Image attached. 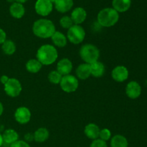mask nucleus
Segmentation results:
<instances>
[{"label":"nucleus","mask_w":147,"mask_h":147,"mask_svg":"<svg viewBox=\"0 0 147 147\" xmlns=\"http://www.w3.org/2000/svg\"><path fill=\"white\" fill-rule=\"evenodd\" d=\"M80 57L87 64H92L98 61L100 51L96 45L93 44H86L82 46L79 51Z\"/></svg>","instance_id":"nucleus-4"},{"label":"nucleus","mask_w":147,"mask_h":147,"mask_svg":"<svg viewBox=\"0 0 147 147\" xmlns=\"http://www.w3.org/2000/svg\"><path fill=\"white\" fill-rule=\"evenodd\" d=\"M126 94L129 98L136 99L142 94V88L136 81H131L126 87Z\"/></svg>","instance_id":"nucleus-11"},{"label":"nucleus","mask_w":147,"mask_h":147,"mask_svg":"<svg viewBox=\"0 0 147 147\" xmlns=\"http://www.w3.org/2000/svg\"><path fill=\"white\" fill-rule=\"evenodd\" d=\"M60 86L62 90L65 93H73L78 88V79L76 76H72V75L63 76L60 83Z\"/></svg>","instance_id":"nucleus-6"},{"label":"nucleus","mask_w":147,"mask_h":147,"mask_svg":"<svg viewBox=\"0 0 147 147\" xmlns=\"http://www.w3.org/2000/svg\"><path fill=\"white\" fill-rule=\"evenodd\" d=\"M53 44L58 47H64L67 45V38L63 33L60 31H55L51 37Z\"/></svg>","instance_id":"nucleus-20"},{"label":"nucleus","mask_w":147,"mask_h":147,"mask_svg":"<svg viewBox=\"0 0 147 147\" xmlns=\"http://www.w3.org/2000/svg\"><path fill=\"white\" fill-rule=\"evenodd\" d=\"M15 1H17V2L20 3V4H23V3L26 2V1H28V0H15Z\"/></svg>","instance_id":"nucleus-36"},{"label":"nucleus","mask_w":147,"mask_h":147,"mask_svg":"<svg viewBox=\"0 0 147 147\" xmlns=\"http://www.w3.org/2000/svg\"><path fill=\"white\" fill-rule=\"evenodd\" d=\"M10 14L15 19H21L25 13V9L22 4L14 2L9 7Z\"/></svg>","instance_id":"nucleus-17"},{"label":"nucleus","mask_w":147,"mask_h":147,"mask_svg":"<svg viewBox=\"0 0 147 147\" xmlns=\"http://www.w3.org/2000/svg\"><path fill=\"white\" fill-rule=\"evenodd\" d=\"M100 129H99L98 126L93 123H88L86 125L84 129L85 135L87 136L88 139L95 140L99 137V134H100Z\"/></svg>","instance_id":"nucleus-15"},{"label":"nucleus","mask_w":147,"mask_h":147,"mask_svg":"<svg viewBox=\"0 0 147 147\" xmlns=\"http://www.w3.org/2000/svg\"><path fill=\"white\" fill-rule=\"evenodd\" d=\"M90 147H108V146L106 142H104L100 139H97L93 141Z\"/></svg>","instance_id":"nucleus-29"},{"label":"nucleus","mask_w":147,"mask_h":147,"mask_svg":"<svg viewBox=\"0 0 147 147\" xmlns=\"http://www.w3.org/2000/svg\"><path fill=\"white\" fill-rule=\"evenodd\" d=\"M6 40H7V34L4 30L0 28V45H2Z\"/></svg>","instance_id":"nucleus-31"},{"label":"nucleus","mask_w":147,"mask_h":147,"mask_svg":"<svg viewBox=\"0 0 147 147\" xmlns=\"http://www.w3.org/2000/svg\"><path fill=\"white\" fill-rule=\"evenodd\" d=\"M55 7L60 13H65L70 11L73 6V0H56Z\"/></svg>","instance_id":"nucleus-16"},{"label":"nucleus","mask_w":147,"mask_h":147,"mask_svg":"<svg viewBox=\"0 0 147 147\" xmlns=\"http://www.w3.org/2000/svg\"><path fill=\"white\" fill-rule=\"evenodd\" d=\"M128 146H129V143L125 136L117 134L112 137L111 141V147H128Z\"/></svg>","instance_id":"nucleus-24"},{"label":"nucleus","mask_w":147,"mask_h":147,"mask_svg":"<svg viewBox=\"0 0 147 147\" xmlns=\"http://www.w3.org/2000/svg\"><path fill=\"white\" fill-rule=\"evenodd\" d=\"M50 1H51L52 3H55V1H56V0H50Z\"/></svg>","instance_id":"nucleus-38"},{"label":"nucleus","mask_w":147,"mask_h":147,"mask_svg":"<svg viewBox=\"0 0 147 147\" xmlns=\"http://www.w3.org/2000/svg\"><path fill=\"white\" fill-rule=\"evenodd\" d=\"M55 31L56 29L54 23L47 19L37 20L34 22L32 26L33 33L40 38H50Z\"/></svg>","instance_id":"nucleus-1"},{"label":"nucleus","mask_w":147,"mask_h":147,"mask_svg":"<svg viewBox=\"0 0 147 147\" xmlns=\"http://www.w3.org/2000/svg\"><path fill=\"white\" fill-rule=\"evenodd\" d=\"M98 22L104 27L114 26L119 20V14L113 8H105L98 14Z\"/></svg>","instance_id":"nucleus-3"},{"label":"nucleus","mask_w":147,"mask_h":147,"mask_svg":"<svg viewBox=\"0 0 147 147\" xmlns=\"http://www.w3.org/2000/svg\"><path fill=\"white\" fill-rule=\"evenodd\" d=\"M63 76L57 71V70H53L48 74L47 78L48 80L53 84H60Z\"/></svg>","instance_id":"nucleus-26"},{"label":"nucleus","mask_w":147,"mask_h":147,"mask_svg":"<svg viewBox=\"0 0 147 147\" xmlns=\"http://www.w3.org/2000/svg\"><path fill=\"white\" fill-rule=\"evenodd\" d=\"M129 70L127 67L123 65H118L113 69L111 72V77L116 82L122 83L129 78Z\"/></svg>","instance_id":"nucleus-10"},{"label":"nucleus","mask_w":147,"mask_h":147,"mask_svg":"<svg viewBox=\"0 0 147 147\" xmlns=\"http://www.w3.org/2000/svg\"><path fill=\"white\" fill-rule=\"evenodd\" d=\"M35 11L37 14L46 17L52 12L53 4L50 0H37L34 5Z\"/></svg>","instance_id":"nucleus-8"},{"label":"nucleus","mask_w":147,"mask_h":147,"mask_svg":"<svg viewBox=\"0 0 147 147\" xmlns=\"http://www.w3.org/2000/svg\"><path fill=\"white\" fill-rule=\"evenodd\" d=\"M3 112H4V106H3L2 103L0 102V116L2 115Z\"/></svg>","instance_id":"nucleus-34"},{"label":"nucleus","mask_w":147,"mask_h":147,"mask_svg":"<svg viewBox=\"0 0 147 147\" xmlns=\"http://www.w3.org/2000/svg\"><path fill=\"white\" fill-rule=\"evenodd\" d=\"M91 76L95 78H100L104 75L106 68L103 63L100 61L95 62L90 65Z\"/></svg>","instance_id":"nucleus-19"},{"label":"nucleus","mask_w":147,"mask_h":147,"mask_svg":"<svg viewBox=\"0 0 147 147\" xmlns=\"http://www.w3.org/2000/svg\"><path fill=\"white\" fill-rule=\"evenodd\" d=\"M26 70L31 73H37L40 71L42 65L37 59H30L25 65Z\"/></svg>","instance_id":"nucleus-23"},{"label":"nucleus","mask_w":147,"mask_h":147,"mask_svg":"<svg viewBox=\"0 0 147 147\" xmlns=\"http://www.w3.org/2000/svg\"><path fill=\"white\" fill-rule=\"evenodd\" d=\"M86 37V31L82 26L79 24H73L67 30V38L74 45H78L84 40Z\"/></svg>","instance_id":"nucleus-5"},{"label":"nucleus","mask_w":147,"mask_h":147,"mask_svg":"<svg viewBox=\"0 0 147 147\" xmlns=\"http://www.w3.org/2000/svg\"><path fill=\"white\" fill-rule=\"evenodd\" d=\"M2 137L3 140H4V143L11 145V144L18 141L19 134L14 129H9L4 131L2 134Z\"/></svg>","instance_id":"nucleus-21"},{"label":"nucleus","mask_w":147,"mask_h":147,"mask_svg":"<svg viewBox=\"0 0 147 147\" xmlns=\"http://www.w3.org/2000/svg\"><path fill=\"white\" fill-rule=\"evenodd\" d=\"M10 147H30L29 144L26 142L25 141L18 140L15 142L14 143L11 144L10 145Z\"/></svg>","instance_id":"nucleus-30"},{"label":"nucleus","mask_w":147,"mask_h":147,"mask_svg":"<svg viewBox=\"0 0 147 147\" xmlns=\"http://www.w3.org/2000/svg\"><path fill=\"white\" fill-rule=\"evenodd\" d=\"M131 5V0H113V8L118 12H125L128 11Z\"/></svg>","instance_id":"nucleus-18"},{"label":"nucleus","mask_w":147,"mask_h":147,"mask_svg":"<svg viewBox=\"0 0 147 147\" xmlns=\"http://www.w3.org/2000/svg\"><path fill=\"white\" fill-rule=\"evenodd\" d=\"M14 119L20 124H26L31 119V111L25 106H20L14 112Z\"/></svg>","instance_id":"nucleus-9"},{"label":"nucleus","mask_w":147,"mask_h":147,"mask_svg":"<svg viewBox=\"0 0 147 147\" xmlns=\"http://www.w3.org/2000/svg\"><path fill=\"white\" fill-rule=\"evenodd\" d=\"M34 140L38 143H42L47 141L50 136V132L46 128L41 127L34 131Z\"/></svg>","instance_id":"nucleus-22"},{"label":"nucleus","mask_w":147,"mask_h":147,"mask_svg":"<svg viewBox=\"0 0 147 147\" xmlns=\"http://www.w3.org/2000/svg\"><path fill=\"white\" fill-rule=\"evenodd\" d=\"M70 17L73 20V24L80 25V24L84 22L85 20H86L87 12L82 7H76L72 11Z\"/></svg>","instance_id":"nucleus-13"},{"label":"nucleus","mask_w":147,"mask_h":147,"mask_svg":"<svg viewBox=\"0 0 147 147\" xmlns=\"http://www.w3.org/2000/svg\"><path fill=\"white\" fill-rule=\"evenodd\" d=\"M9 79V78L8 76L4 75V76H2L1 78H0V82H1V83L4 86V85L8 82Z\"/></svg>","instance_id":"nucleus-33"},{"label":"nucleus","mask_w":147,"mask_h":147,"mask_svg":"<svg viewBox=\"0 0 147 147\" xmlns=\"http://www.w3.org/2000/svg\"><path fill=\"white\" fill-rule=\"evenodd\" d=\"M7 1H8V2H13V1H15V0H7Z\"/></svg>","instance_id":"nucleus-37"},{"label":"nucleus","mask_w":147,"mask_h":147,"mask_svg":"<svg viewBox=\"0 0 147 147\" xmlns=\"http://www.w3.org/2000/svg\"><path fill=\"white\" fill-rule=\"evenodd\" d=\"M76 73L78 79L86 80L91 76L90 65L87 64V63H82V64L79 65L76 68Z\"/></svg>","instance_id":"nucleus-14"},{"label":"nucleus","mask_w":147,"mask_h":147,"mask_svg":"<svg viewBox=\"0 0 147 147\" xmlns=\"http://www.w3.org/2000/svg\"><path fill=\"white\" fill-rule=\"evenodd\" d=\"M98 138H100V139L104 141V142H106L111 138V132L108 129H101L100 131Z\"/></svg>","instance_id":"nucleus-28"},{"label":"nucleus","mask_w":147,"mask_h":147,"mask_svg":"<svg viewBox=\"0 0 147 147\" xmlns=\"http://www.w3.org/2000/svg\"><path fill=\"white\" fill-rule=\"evenodd\" d=\"M4 144V140H3V137L2 135L0 134V147H1L2 145Z\"/></svg>","instance_id":"nucleus-35"},{"label":"nucleus","mask_w":147,"mask_h":147,"mask_svg":"<svg viewBox=\"0 0 147 147\" xmlns=\"http://www.w3.org/2000/svg\"><path fill=\"white\" fill-rule=\"evenodd\" d=\"M73 70V63L68 58H63L57 63V71L62 76H67Z\"/></svg>","instance_id":"nucleus-12"},{"label":"nucleus","mask_w":147,"mask_h":147,"mask_svg":"<svg viewBox=\"0 0 147 147\" xmlns=\"http://www.w3.org/2000/svg\"><path fill=\"white\" fill-rule=\"evenodd\" d=\"M16 45L12 40H6L5 42L1 45V50L4 54L7 55H11L16 52Z\"/></svg>","instance_id":"nucleus-25"},{"label":"nucleus","mask_w":147,"mask_h":147,"mask_svg":"<svg viewBox=\"0 0 147 147\" xmlns=\"http://www.w3.org/2000/svg\"><path fill=\"white\" fill-rule=\"evenodd\" d=\"M60 24L63 28L68 30L74 24H73L71 17H69V16H63V17L60 18Z\"/></svg>","instance_id":"nucleus-27"},{"label":"nucleus","mask_w":147,"mask_h":147,"mask_svg":"<svg viewBox=\"0 0 147 147\" xmlns=\"http://www.w3.org/2000/svg\"><path fill=\"white\" fill-rule=\"evenodd\" d=\"M58 57V53L55 46L46 44L42 45L36 53L37 60L42 65H50L53 64Z\"/></svg>","instance_id":"nucleus-2"},{"label":"nucleus","mask_w":147,"mask_h":147,"mask_svg":"<svg viewBox=\"0 0 147 147\" xmlns=\"http://www.w3.org/2000/svg\"><path fill=\"white\" fill-rule=\"evenodd\" d=\"M4 86L6 94L11 98L19 96L22 90V86L20 80L14 78L9 79L8 82Z\"/></svg>","instance_id":"nucleus-7"},{"label":"nucleus","mask_w":147,"mask_h":147,"mask_svg":"<svg viewBox=\"0 0 147 147\" xmlns=\"http://www.w3.org/2000/svg\"><path fill=\"white\" fill-rule=\"evenodd\" d=\"M24 139L26 140V142H32V141L34 139V135L30 133L27 134H25V136H24Z\"/></svg>","instance_id":"nucleus-32"}]
</instances>
